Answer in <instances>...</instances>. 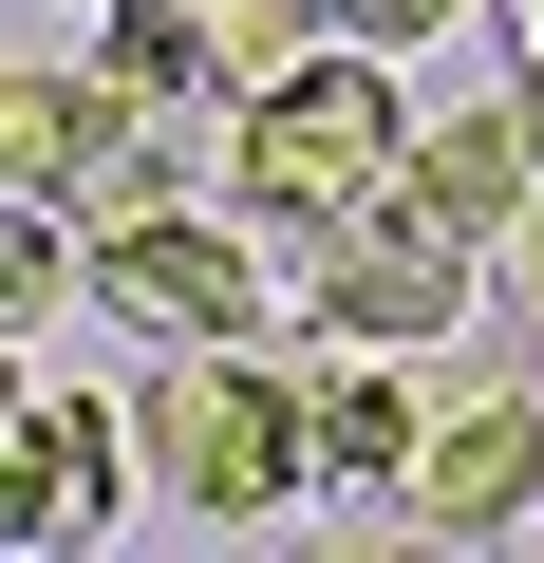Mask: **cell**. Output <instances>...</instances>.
I'll list each match as a JSON object with an SVG mask.
<instances>
[{
  "mask_svg": "<svg viewBox=\"0 0 544 563\" xmlns=\"http://www.w3.org/2000/svg\"><path fill=\"white\" fill-rule=\"evenodd\" d=\"M132 451H151V507H169V526H282V507L320 488L301 376L263 357V339H151Z\"/></svg>",
  "mask_w": 544,
  "mask_h": 563,
  "instance_id": "cell-1",
  "label": "cell"
},
{
  "mask_svg": "<svg viewBox=\"0 0 544 563\" xmlns=\"http://www.w3.org/2000/svg\"><path fill=\"white\" fill-rule=\"evenodd\" d=\"M395 169H413V95H395L376 38H320V57H282V76L225 113V207H263L282 244L357 225Z\"/></svg>",
  "mask_w": 544,
  "mask_h": 563,
  "instance_id": "cell-2",
  "label": "cell"
},
{
  "mask_svg": "<svg viewBox=\"0 0 544 563\" xmlns=\"http://www.w3.org/2000/svg\"><path fill=\"white\" fill-rule=\"evenodd\" d=\"M469 301H488V244H469V225H432L413 188H376L357 225H320V282H301V320H320V339H357V357H432Z\"/></svg>",
  "mask_w": 544,
  "mask_h": 563,
  "instance_id": "cell-3",
  "label": "cell"
},
{
  "mask_svg": "<svg viewBox=\"0 0 544 563\" xmlns=\"http://www.w3.org/2000/svg\"><path fill=\"white\" fill-rule=\"evenodd\" d=\"M95 301L132 320V339H263L282 320V282H263V207H132L113 244H95Z\"/></svg>",
  "mask_w": 544,
  "mask_h": 563,
  "instance_id": "cell-4",
  "label": "cell"
},
{
  "mask_svg": "<svg viewBox=\"0 0 544 563\" xmlns=\"http://www.w3.org/2000/svg\"><path fill=\"white\" fill-rule=\"evenodd\" d=\"M395 526H432V544H507V526H544V395H525V376H488V395H432Z\"/></svg>",
  "mask_w": 544,
  "mask_h": 563,
  "instance_id": "cell-5",
  "label": "cell"
},
{
  "mask_svg": "<svg viewBox=\"0 0 544 563\" xmlns=\"http://www.w3.org/2000/svg\"><path fill=\"white\" fill-rule=\"evenodd\" d=\"M132 488L151 470H132L113 395H20V413H0V544H113Z\"/></svg>",
  "mask_w": 544,
  "mask_h": 563,
  "instance_id": "cell-6",
  "label": "cell"
},
{
  "mask_svg": "<svg viewBox=\"0 0 544 563\" xmlns=\"http://www.w3.org/2000/svg\"><path fill=\"white\" fill-rule=\"evenodd\" d=\"M95 76L151 95V113H188V132L244 113V38L207 20V0H95Z\"/></svg>",
  "mask_w": 544,
  "mask_h": 563,
  "instance_id": "cell-7",
  "label": "cell"
},
{
  "mask_svg": "<svg viewBox=\"0 0 544 563\" xmlns=\"http://www.w3.org/2000/svg\"><path fill=\"white\" fill-rule=\"evenodd\" d=\"M301 432H320V488H357V507H395L413 488V376L395 357H357V339H320V376H301Z\"/></svg>",
  "mask_w": 544,
  "mask_h": 563,
  "instance_id": "cell-8",
  "label": "cell"
},
{
  "mask_svg": "<svg viewBox=\"0 0 544 563\" xmlns=\"http://www.w3.org/2000/svg\"><path fill=\"white\" fill-rule=\"evenodd\" d=\"M395 188H413V207H432V225H469V244H507V225H525V207H544V151H525V113H507V95H488V113H432V132H413V169H395Z\"/></svg>",
  "mask_w": 544,
  "mask_h": 563,
  "instance_id": "cell-9",
  "label": "cell"
},
{
  "mask_svg": "<svg viewBox=\"0 0 544 563\" xmlns=\"http://www.w3.org/2000/svg\"><path fill=\"white\" fill-rule=\"evenodd\" d=\"M132 113L151 95H113V76H0V169H20V188H76Z\"/></svg>",
  "mask_w": 544,
  "mask_h": 563,
  "instance_id": "cell-10",
  "label": "cell"
},
{
  "mask_svg": "<svg viewBox=\"0 0 544 563\" xmlns=\"http://www.w3.org/2000/svg\"><path fill=\"white\" fill-rule=\"evenodd\" d=\"M76 244H95V225H76L57 188H20V169H0V339H38V320L76 301Z\"/></svg>",
  "mask_w": 544,
  "mask_h": 563,
  "instance_id": "cell-11",
  "label": "cell"
},
{
  "mask_svg": "<svg viewBox=\"0 0 544 563\" xmlns=\"http://www.w3.org/2000/svg\"><path fill=\"white\" fill-rule=\"evenodd\" d=\"M451 20H469V0H320V38H376V57L395 38H451Z\"/></svg>",
  "mask_w": 544,
  "mask_h": 563,
  "instance_id": "cell-12",
  "label": "cell"
},
{
  "mask_svg": "<svg viewBox=\"0 0 544 563\" xmlns=\"http://www.w3.org/2000/svg\"><path fill=\"white\" fill-rule=\"evenodd\" d=\"M507 113H525V151H544V20H525V57H507Z\"/></svg>",
  "mask_w": 544,
  "mask_h": 563,
  "instance_id": "cell-13",
  "label": "cell"
},
{
  "mask_svg": "<svg viewBox=\"0 0 544 563\" xmlns=\"http://www.w3.org/2000/svg\"><path fill=\"white\" fill-rule=\"evenodd\" d=\"M507 20H544V0H507Z\"/></svg>",
  "mask_w": 544,
  "mask_h": 563,
  "instance_id": "cell-14",
  "label": "cell"
},
{
  "mask_svg": "<svg viewBox=\"0 0 544 563\" xmlns=\"http://www.w3.org/2000/svg\"><path fill=\"white\" fill-rule=\"evenodd\" d=\"M207 20H225V0H207Z\"/></svg>",
  "mask_w": 544,
  "mask_h": 563,
  "instance_id": "cell-15",
  "label": "cell"
}]
</instances>
